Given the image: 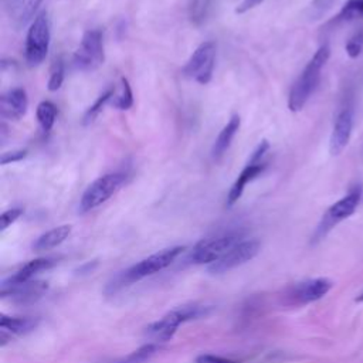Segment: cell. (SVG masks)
<instances>
[{
  "instance_id": "cell-1",
  "label": "cell",
  "mask_w": 363,
  "mask_h": 363,
  "mask_svg": "<svg viewBox=\"0 0 363 363\" xmlns=\"http://www.w3.org/2000/svg\"><path fill=\"white\" fill-rule=\"evenodd\" d=\"M330 57V47L328 44H322L309 62L305 65L303 71L299 74L296 81L292 84L289 96H288V108L291 112H299L313 91L316 89L320 78V71L325 67Z\"/></svg>"
},
{
  "instance_id": "cell-2",
  "label": "cell",
  "mask_w": 363,
  "mask_h": 363,
  "mask_svg": "<svg viewBox=\"0 0 363 363\" xmlns=\"http://www.w3.org/2000/svg\"><path fill=\"white\" fill-rule=\"evenodd\" d=\"M210 311H211V306L200 305V303H189V305L179 306L167 312L166 315H163L160 319L152 322L146 328L145 335L153 343H164L174 336L177 328L182 323L206 316L210 313Z\"/></svg>"
},
{
  "instance_id": "cell-3",
  "label": "cell",
  "mask_w": 363,
  "mask_h": 363,
  "mask_svg": "<svg viewBox=\"0 0 363 363\" xmlns=\"http://www.w3.org/2000/svg\"><path fill=\"white\" fill-rule=\"evenodd\" d=\"M183 251H184V247H180V245L160 250V251L143 258L142 261L136 262L135 265L129 267L126 271H123L116 278V282L113 285L123 286V285L138 282L146 277H150V275L167 268Z\"/></svg>"
},
{
  "instance_id": "cell-4",
  "label": "cell",
  "mask_w": 363,
  "mask_h": 363,
  "mask_svg": "<svg viewBox=\"0 0 363 363\" xmlns=\"http://www.w3.org/2000/svg\"><path fill=\"white\" fill-rule=\"evenodd\" d=\"M51 43V23L47 11H41L31 21L26 37L24 55L30 67L41 64L50 50Z\"/></svg>"
},
{
  "instance_id": "cell-5",
  "label": "cell",
  "mask_w": 363,
  "mask_h": 363,
  "mask_svg": "<svg viewBox=\"0 0 363 363\" xmlns=\"http://www.w3.org/2000/svg\"><path fill=\"white\" fill-rule=\"evenodd\" d=\"M125 174L123 173H106L95 179L84 191L81 196L78 211L81 214H85L105 201H108L123 184Z\"/></svg>"
},
{
  "instance_id": "cell-6",
  "label": "cell",
  "mask_w": 363,
  "mask_h": 363,
  "mask_svg": "<svg viewBox=\"0 0 363 363\" xmlns=\"http://www.w3.org/2000/svg\"><path fill=\"white\" fill-rule=\"evenodd\" d=\"M242 234L240 231H228L200 240L191 250L190 259L194 264H213L221 258L231 247L240 242Z\"/></svg>"
},
{
  "instance_id": "cell-7",
  "label": "cell",
  "mask_w": 363,
  "mask_h": 363,
  "mask_svg": "<svg viewBox=\"0 0 363 363\" xmlns=\"http://www.w3.org/2000/svg\"><path fill=\"white\" fill-rule=\"evenodd\" d=\"M74 65L81 71H92L104 64V40L102 31L98 28L86 30L74 52Z\"/></svg>"
},
{
  "instance_id": "cell-8",
  "label": "cell",
  "mask_w": 363,
  "mask_h": 363,
  "mask_svg": "<svg viewBox=\"0 0 363 363\" xmlns=\"http://www.w3.org/2000/svg\"><path fill=\"white\" fill-rule=\"evenodd\" d=\"M216 62V44L213 41L201 43L190 55L183 67V75L206 85L211 81Z\"/></svg>"
},
{
  "instance_id": "cell-9",
  "label": "cell",
  "mask_w": 363,
  "mask_h": 363,
  "mask_svg": "<svg viewBox=\"0 0 363 363\" xmlns=\"http://www.w3.org/2000/svg\"><path fill=\"white\" fill-rule=\"evenodd\" d=\"M360 199H362V186H354L353 189H350V191L346 196H343L336 203H333L323 214L316 230V237L325 235L337 223L350 217L356 211L360 203Z\"/></svg>"
},
{
  "instance_id": "cell-10",
  "label": "cell",
  "mask_w": 363,
  "mask_h": 363,
  "mask_svg": "<svg viewBox=\"0 0 363 363\" xmlns=\"http://www.w3.org/2000/svg\"><path fill=\"white\" fill-rule=\"evenodd\" d=\"M258 240H241L234 247H231L221 258L208 265L211 274H223L230 269H234L248 261H251L259 251Z\"/></svg>"
},
{
  "instance_id": "cell-11",
  "label": "cell",
  "mask_w": 363,
  "mask_h": 363,
  "mask_svg": "<svg viewBox=\"0 0 363 363\" xmlns=\"http://www.w3.org/2000/svg\"><path fill=\"white\" fill-rule=\"evenodd\" d=\"M353 129V112L350 108H343L333 123V129L329 139V153L332 156L340 155L350 140Z\"/></svg>"
},
{
  "instance_id": "cell-12",
  "label": "cell",
  "mask_w": 363,
  "mask_h": 363,
  "mask_svg": "<svg viewBox=\"0 0 363 363\" xmlns=\"http://www.w3.org/2000/svg\"><path fill=\"white\" fill-rule=\"evenodd\" d=\"M333 286V282L328 278H312L303 282L296 284L291 292L289 296L295 303H311L320 298H323Z\"/></svg>"
},
{
  "instance_id": "cell-13",
  "label": "cell",
  "mask_w": 363,
  "mask_h": 363,
  "mask_svg": "<svg viewBox=\"0 0 363 363\" xmlns=\"http://www.w3.org/2000/svg\"><path fill=\"white\" fill-rule=\"evenodd\" d=\"M28 108V98L23 88H13L0 96V115L4 119L18 121Z\"/></svg>"
},
{
  "instance_id": "cell-14",
  "label": "cell",
  "mask_w": 363,
  "mask_h": 363,
  "mask_svg": "<svg viewBox=\"0 0 363 363\" xmlns=\"http://www.w3.org/2000/svg\"><path fill=\"white\" fill-rule=\"evenodd\" d=\"M57 264L55 258L51 257H43V258H35L28 262H26L18 271H16L13 275H10L7 279L1 282V285H18L31 281L37 274L47 271L52 268Z\"/></svg>"
},
{
  "instance_id": "cell-15",
  "label": "cell",
  "mask_w": 363,
  "mask_h": 363,
  "mask_svg": "<svg viewBox=\"0 0 363 363\" xmlns=\"http://www.w3.org/2000/svg\"><path fill=\"white\" fill-rule=\"evenodd\" d=\"M48 285L43 281H28L18 285H1V298L11 296L20 302H28L35 301L40 298L45 291Z\"/></svg>"
},
{
  "instance_id": "cell-16",
  "label": "cell",
  "mask_w": 363,
  "mask_h": 363,
  "mask_svg": "<svg viewBox=\"0 0 363 363\" xmlns=\"http://www.w3.org/2000/svg\"><path fill=\"white\" fill-rule=\"evenodd\" d=\"M265 167H267L265 163H257V164H254V163H247L245 167L241 170V173L237 176L235 182L233 183V186H231V189H230V191H228V194H227L225 206H227V207L234 206V204L240 200V197L242 196L245 186H247L251 180L257 179V177L264 172Z\"/></svg>"
},
{
  "instance_id": "cell-17",
  "label": "cell",
  "mask_w": 363,
  "mask_h": 363,
  "mask_svg": "<svg viewBox=\"0 0 363 363\" xmlns=\"http://www.w3.org/2000/svg\"><path fill=\"white\" fill-rule=\"evenodd\" d=\"M240 126H241L240 115H233L228 119V122L223 126V129L218 132V135H217V138L213 143V147H211L213 160L217 162L227 153V150L230 149L231 142H233L234 136L237 135Z\"/></svg>"
},
{
  "instance_id": "cell-18",
  "label": "cell",
  "mask_w": 363,
  "mask_h": 363,
  "mask_svg": "<svg viewBox=\"0 0 363 363\" xmlns=\"http://www.w3.org/2000/svg\"><path fill=\"white\" fill-rule=\"evenodd\" d=\"M38 326L37 318H21V316H7L4 313L0 315V330L6 332L11 336H21Z\"/></svg>"
},
{
  "instance_id": "cell-19",
  "label": "cell",
  "mask_w": 363,
  "mask_h": 363,
  "mask_svg": "<svg viewBox=\"0 0 363 363\" xmlns=\"http://www.w3.org/2000/svg\"><path fill=\"white\" fill-rule=\"evenodd\" d=\"M71 230L72 227L69 224H62L45 231L33 242V250L45 251V250L58 247L61 242H64L68 238V235L71 234Z\"/></svg>"
},
{
  "instance_id": "cell-20",
  "label": "cell",
  "mask_w": 363,
  "mask_h": 363,
  "mask_svg": "<svg viewBox=\"0 0 363 363\" xmlns=\"http://www.w3.org/2000/svg\"><path fill=\"white\" fill-rule=\"evenodd\" d=\"M35 118H37V122H38L41 130L44 133H48L52 129L54 123H55L57 106L51 101H41L37 105Z\"/></svg>"
},
{
  "instance_id": "cell-21",
  "label": "cell",
  "mask_w": 363,
  "mask_h": 363,
  "mask_svg": "<svg viewBox=\"0 0 363 363\" xmlns=\"http://www.w3.org/2000/svg\"><path fill=\"white\" fill-rule=\"evenodd\" d=\"M113 95H115V88H108L105 92H102V94L95 99V102L85 111L84 118H82V123H84V125L92 123V122L99 116V113L102 112V109L105 108V105L112 101Z\"/></svg>"
},
{
  "instance_id": "cell-22",
  "label": "cell",
  "mask_w": 363,
  "mask_h": 363,
  "mask_svg": "<svg viewBox=\"0 0 363 363\" xmlns=\"http://www.w3.org/2000/svg\"><path fill=\"white\" fill-rule=\"evenodd\" d=\"M213 0H190L189 1V18L194 26H201L211 10Z\"/></svg>"
},
{
  "instance_id": "cell-23",
  "label": "cell",
  "mask_w": 363,
  "mask_h": 363,
  "mask_svg": "<svg viewBox=\"0 0 363 363\" xmlns=\"http://www.w3.org/2000/svg\"><path fill=\"white\" fill-rule=\"evenodd\" d=\"M111 105L119 111H128L132 108L133 105V94H132V88H130V84L129 81L122 77L121 78V91L116 94L115 91V95L111 101Z\"/></svg>"
},
{
  "instance_id": "cell-24",
  "label": "cell",
  "mask_w": 363,
  "mask_h": 363,
  "mask_svg": "<svg viewBox=\"0 0 363 363\" xmlns=\"http://www.w3.org/2000/svg\"><path fill=\"white\" fill-rule=\"evenodd\" d=\"M157 349H159L157 343H153V342L146 343L139 349H136L135 352L129 353L122 360H119V363H145L157 352Z\"/></svg>"
},
{
  "instance_id": "cell-25",
  "label": "cell",
  "mask_w": 363,
  "mask_h": 363,
  "mask_svg": "<svg viewBox=\"0 0 363 363\" xmlns=\"http://www.w3.org/2000/svg\"><path fill=\"white\" fill-rule=\"evenodd\" d=\"M64 61L61 57L55 58L52 65H51V69H50V78H48V82H47V89L51 91V92H55L61 88L62 82H64Z\"/></svg>"
},
{
  "instance_id": "cell-26",
  "label": "cell",
  "mask_w": 363,
  "mask_h": 363,
  "mask_svg": "<svg viewBox=\"0 0 363 363\" xmlns=\"http://www.w3.org/2000/svg\"><path fill=\"white\" fill-rule=\"evenodd\" d=\"M339 20H356V18H363V0H347L339 14H337Z\"/></svg>"
},
{
  "instance_id": "cell-27",
  "label": "cell",
  "mask_w": 363,
  "mask_h": 363,
  "mask_svg": "<svg viewBox=\"0 0 363 363\" xmlns=\"http://www.w3.org/2000/svg\"><path fill=\"white\" fill-rule=\"evenodd\" d=\"M43 1H44V0H27V1H26V4L23 6V9L20 10L18 17H17L18 27L26 26L30 20H34V18H35L37 11H38L40 6L43 4Z\"/></svg>"
},
{
  "instance_id": "cell-28",
  "label": "cell",
  "mask_w": 363,
  "mask_h": 363,
  "mask_svg": "<svg viewBox=\"0 0 363 363\" xmlns=\"http://www.w3.org/2000/svg\"><path fill=\"white\" fill-rule=\"evenodd\" d=\"M346 54L350 57V58H357L362 51H363V31H357L354 33L346 43Z\"/></svg>"
},
{
  "instance_id": "cell-29",
  "label": "cell",
  "mask_w": 363,
  "mask_h": 363,
  "mask_svg": "<svg viewBox=\"0 0 363 363\" xmlns=\"http://www.w3.org/2000/svg\"><path fill=\"white\" fill-rule=\"evenodd\" d=\"M21 214H23V208L20 207H13L10 210H6L0 216V231H4L7 227H10Z\"/></svg>"
},
{
  "instance_id": "cell-30",
  "label": "cell",
  "mask_w": 363,
  "mask_h": 363,
  "mask_svg": "<svg viewBox=\"0 0 363 363\" xmlns=\"http://www.w3.org/2000/svg\"><path fill=\"white\" fill-rule=\"evenodd\" d=\"M27 153H28L27 149H14V150H10V152H4V153H1L0 163L1 164H9V163L20 162L27 156Z\"/></svg>"
},
{
  "instance_id": "cell-31",
  "label": "cell",
  "mask_w": 363,
  "mask_h": 363,
  "mask_svg": "<svg viewBox=\"0 0 363 363\" xmlns=\"http://www.w3.org/2000/svg\"><path fill=\"white\" fill-rule=\"evenodd\" d=\"M268 149H269L268 140H267V139H262V140L258 143V146L255 147V150L252 152V155H251L248 163H254V164H257V163H264L262 159H264L265 153L268 152Z\"/></svg>"
},
{
  "instance_id": "cell-32",
  "label": "cell",
  "mask_w": 363,
  "mask_h": 363,
  "mask_svg": "<svg viewBox=\"0 0 363 363\" xmlns=\"http://www.w3.org/2000/svg\"><path fill=\"white\" fill-rule=\"evenodd\" d=\"M194 363H240L235 359H228V357H223V356H217V354H200L196 357Z\"/></svg>"
},
{
  "instance_id": "cell-33",
  "label": "cell",
  "mask_w": 363,
  "mask_h": 363,
  "mask_svg": "<svg viewBox=\"0 0 363 363\" xmlns=\"http://www.w3.org/2000/svg\"><path fill=\"white\" fill-rule=\"evenodd\" d=\"M262 1H264V0H242V1L237 6L235 13H237V14H244V13L252 10L254 7H257L258 4H261Z\"/></svg>"
},
{
  "instance_id": "cell-34",
  "label": "cell",
  "mask_w": 363,
  "mask_h": 363,
  "mask_svg": "<svg viewBox=\"0 0 363 363\" xmlns=\"http://www.w3.org/2000/svg\"><path fill=\"white\" fill-rule=\"evenodd\" d=\"M26 1L27 0H10V7H11V10H21L23 9V6L26 4Z\"/></svg>"
},
{
  "instance_id": "cell-35",
  "label": "cell",
  "mask_w": 363,
  "mask_h": 363,
  "mask_svg": "<svg viewBox=\"0 0 363 363\" xmlns=\"http://www.w3.org/2000/svg\"><path fill=\"white\" fill-rule=\"evenodd\" d=\"M356 302H363V294H360V295L356 298Z\"/></svg>"
}]
</instances>
